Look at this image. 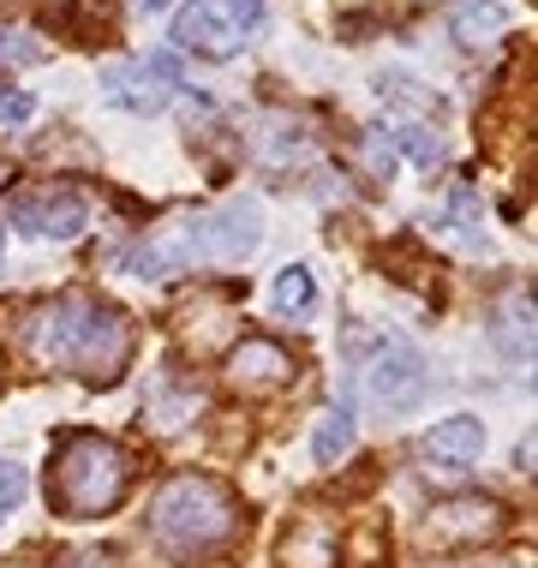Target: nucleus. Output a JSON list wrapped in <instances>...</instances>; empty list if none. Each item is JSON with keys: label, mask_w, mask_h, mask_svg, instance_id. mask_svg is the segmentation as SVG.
Listing matches in <instances>:
<instances>
[{"label": "nucleus", "mask_w": 538, "mask_h": 568, "mask_svg": "<svg viewBox=\"0 0 538 568\" xmlns=\"http://www.w3.org/2000/svg\"><path fill=\"white\" fill-rule=\"evenodd\" d=\"M19 342L37 365H54V372H72L84 383H120V372L132 365L138 329L120 305L90 300V294H54L42 305H30Z\"/></svg>", "instance_id": "f257e3e1"}, {"label": "nucleus", "mask_w": 538, "mask_h": 568, "mask_svg": "<svg viewBox=\"0 0 538 568\" xmlns=\"http://www.w3.org/2000/svg\"><path fill=\"white\" fill-rule=\"evenodd\" d=\"M150 532L168 557H215L222 545L240 539V503L210 473H174L150 497Z\"/></svg>", "instance_id": "f03ea898"}, {"label": "nucleus", "mask_w": 538, "mask_h": 568, "mask_svg": "<svg viewBox=\"0 0 538 568\" xmlns=\"http://www.w3.org/2000/svg\"><path fill=\"white\" fill-rule=\"evenodd\" d=\"M132 485V455L114 437L97 432H67L54 443V479H49V503L72 520H97L108 509H120Z\"/></svg>", "instance_id": "7ed1b4c3"}, {"label": "nucleus", "mask_w": 538, "mask_h": 568, "mask_svg": "<svg viewBox=\"0 0 538 568\" xmlns=\"http://www.w3.org/2000/svg\"><path fill=\"white\" fill-rule=\"evenodd\" d=\"M257 240H264V216H257L252 197H227V204L215 210H197V216L180 222V234L156 245L162 264H240V257L257 252Z\"/></svg>", "instance_id": "20e7f679"}, {"label": "nucleus", "mask_w": 538, "mask_h": 568, "mask_svg": "<svg viewBox=\"0 0 538 568\" xmlns=\"http://www.w3.org/2000/svg\"><path fill=\"white\" fill-rule=\"evenodd\" d=\"M425 389H430L425 353L413 342H402V335H383L372 365H365V395H372L383 413H413L425 402Z\"/></svg>", "instance_id": "39448f33"}, {"label": "nucleus", "mask_w": 538, "mask_h": 568, "mask_svg": "<svg viewBox=\"0 0 538 568\" xmlns=\"http://www.w3.org/2000/svg\"><path fill=\"white\" fill-rule=\"evenodd\" d=\"M503 520H509V509L497 497H443L419 515V545L425 550H467V545L497 539Z\"/></svg>", "instance_id": "423d86ee"}, {"label": "nucleus", "mask_w": 538, "mask_h": 568, "mask_svg": "<svg viewBox=\"0 0 538 568\" xmlns=\"http://www.w3.org/2000/svg\"><path fill=\"white\" fill-rule=\"evenodd\" d=\"M7 222L24 227L30 240H79L90 227V204L79 192H60V186H37V192H12Z\"/></svg>", "instance_id": "0eeeda50"}, {"label": "nucleus", "mask_w": 538, "mask_h": 568, "mask_svg": "<svg viewBox=\"0 0 538 568\" xmlns=\"http://www.w3.org/2000/svg\"><path fill=\"white\" fill-rule=\"evenodd\" d=\"M227 383L245 395H270V389H287L294 383V353L270 335H245V342L227 353Z\"/></svg>", "instance_id": "6e6552de"}, {"label": "nucleus", "mask_w": 538, "mask_h": 568, "mask_svg": "<svg viewBox=\"0 0 538 568\" xmlns=\"http://www.w3.org/2000/svg\"><path fill=\"white\" fill-rule=\"evenodd\" d=\"M174 42L186 54H204V60H227V54H240V30L222 19V7L215 0H186V12L174 19Z\"/></svg>", "instance_id": "1a4fd4ad"}, {"label": "nucleus", "mask_w": 538, "mask_h": 568, "mask_svg": "<svg viewBox=\"0 0 538 568\" xmlns=\"http://www.w3.org/2000/svg\"><path fill=\"white\" fill-rule=\"evenodd\" d=\"M335 557H342V539H335L329 515L317 509H305L275 545V568H335Z\"/></svg>", "instance_id": "9d476101"}, {"label": "nucleus", "mask_w": 538, "mask_h": 568, "mask_svg": "<svg viewBox=\"0 0 538 568\" xmlns=\"http://www.w3.org/2000/svg\"><path fill=\"white\" fill-rule=\"evenodd\" d=\"M102 97L114 102V109H126V114H162L168 84L144 67V60H108L102 67Z\"/></svg>", "instance_id": "9b49d317"}, {"label": "nucleus", "mask_w": 538, "mask_h": 568, "mask_svg": "<svg viewBox=\"0 0 538 568\" xmlns=\"http://www.w3.org/2000/svg\"><path fill=\"white\" fill-rule=\"evenodd\" d=\"M485 455V425L473 413H455V419H437L425 432V460L437 467H473Z\"/></svg>", "instance_id": "f8f14e48"}, {"label": "nucleus", "mask_w": 538, "mask_h": 568, "mask_svg": "<svg viewBox=\"0 0 538 568\" xmlns=\"http://www.w3.org/2000/svg\"><path fill=\"white\" fill-rule=\"evenodd\" d=\"M54 19L67 24L79 42H102L108 30H114V0H60Z\"/></svg>", "instance_id": "ddd939ff"}, {"label": "nucleus", "mask_w": 538, "mask_h": 568, "mask_svg": "<svg viewBox=\"0 0 538 568\" xmlns=\"http://www.w3.org/2000/svg\"><path fill=\"white\" fill-rule=\"evenodd\" d=\"M270 305H275L282 317H305V312H312V305H317L312 270H305V264H287V270L270 282Z\"/></svg>", "instance_id": "4468645a"}, {"label": "nucleus", "mask_w": 538, "mask_h": 568, "mask_svg": "<svg viewBox=\"0 0 538 568\" xmlns=\"http://www.w3.org/2000/svg\"><path fill=\"white\" fill-rule=\"evenodd\" d=\"M503 24H509V7H503V0H460L455 7V37L460 42H485V37H497Z\"/></svg>", "instance_id": "2eb2a0df"}, {"label": "nucleus", "mask_w": 538, "mask_h": 568, "mask_svg": "<svg viewBox=\"0 0 538 568\" xmlns=\"http://www.w3.org/2000/svg\"><path fill=\"white\" fill-rule=\"evenodd\" d=\"M353 449V413L347 407H329L317 419V432H312V455H317V467H335Z\"/></svg>", "instance_id": "dca6fc26"}, {"label": "nucleus", "mask_w": 538, "mask_h": 568, "mask_svg": "<svg viewBox=\"0 0 538 568\" xmlns=\"http://www.w3.org/2000/svg\"><path fill=\"white\" fill-rule=\"evenodd\" d=\"M389 144H402L419 168H443V138L425 126H389Z\"/></svg>", "instance_id": "f3484780"}, {"label": "nucleus", "mask_w": 538, "mask_h": 568, "mask_svg": "<svg viewBox=\"0 0 538 568\" xmlns=\"http://www.w3.org/2000/svg\"><path fill=\"white\" fill-rule=\"evenodd\" d=\"M197 407H204V389H186V383H180L168 402H150V419H156L162 432H174V425H186V413H197Z\"/></svg>", "instance_id": "a211bd4d"}, {"label": "nucleus", "mask_w": 538, "mask_h": 568, "mask_svg": "<svg viewBox=\"0 0 538 568\" xmlns=\"http://www.w3.org/2000/svg\"><path fill=\"white\" fill-rule=\"evenodd\" d=\"M30 60H42V42L24 30H0V67H30Z\"/></svg>", "instance_id": "6ab92c4d"}, {"label": "nucleus", "mask_w": 538, "mask_h": 568, "mask_svg": "<svg viewBox=\"0 0 538 568\" xmlns=\"http://www.w3.org/2000/svg\"><path fill=\"white\" fill-rule=\"evenodd\" d=\"M24 490H30L24 467H19V460H0V520H7V515L24 503Z\"/></svg>", "instance_id": "aec40b11"}, {"label": "nucleus", "mask_w": 538, "mask_h": 568, "mask_svg": "<svg viewBox=\"0 0 538 568\" xmlns=\"http://www.w3.org/2000/svg\"><path fill=\"white\" fill-rule=\"evenodd\" d=\"M215 7H222V19H227V24H234L240 37H245V30H257V24H264V7H270V0H215Z\"/></svg>", "instance_id": "412c9836"}, {"label": "nucleus", "mask_w": 538, "mask_h": 568, "mask_svg": "<svg viewBox=\"0 0 538 568\" xmlns=\"http://www.w3.org/2000/svg\"><path fill=\"white\" fill-rule=\"evenodd\" d=\"M449 216H455V227H460V240H473V245H479V234H473V227H479V204H473V192H467V186H455V197H449Z\"/></svg>", "instance_id": "4be33fe9"}, {"label": "nucleus", "mask_w": 538, "mask_h": 568, "mask_svg": "<svg viewBox=\"0 0 538 568\" xmlns=\"http://www.w3.org/2000/svg\"><path fill=\"white\" fill-rule=\"evenodd\" d=\"M365 162L377 168V180L389 174V162H395V144H389V126H377L372 138H365Z\"/></svg>", "instance_id": "5701e85b"}, {"label": "nucleus", "mask_w": 538, "mask_h": 568, "mask_svg": "<svg viewBox=\"0 0 538 568\" xmlns=\"http://www.w3.org/2000/svg\"><path fill=\"white\" fill-rule=\"evenodd\" d=\"M30 114H37V102H30L24 90H0V120H7V126H24Z\"/></svg>", "instance_id": "b1692460"}, {"label": "nucleus", "mask_w": 538, "mask_h": 568, "mask_svg": "<svg viewBox=\"0 0 538 568\" xmlns=\"http://www.w3.org/2000/svg\"><path fill=\"white\" fill-rule=\"evenodd\" d=\"M54 568H114V557H108V550H72V557H60Z\"/></svg>", "instance_id": "393cba45"}, {"label": "nucleus", "mask_w": 538, "mask_h": 568, "mask_svg": "<svg viewBox=\"0 0 538 568\" xmlns=\"http://www.w3.org/2000/svg\"><path fill=\"white\" fill-rule=\"evenodd\" d=\"M138 7H144V12H162V7H174V0H138Z\"/></svg>", "instance_id": "a878e982"}, {"label": "nucleus", "mask_w": 538, "mask_h": 568, "mask_svg": "<svg viewBox=\"0 0 538 568\" xmlns=\"http://www.w3.org/2000/svg\"><path fill=\"white\" fill-rule=\"evenodd\" d=\"M0 257H7V227H0Z\"/></svg>", "instance_id": "bb28decb"}]
</instances>
